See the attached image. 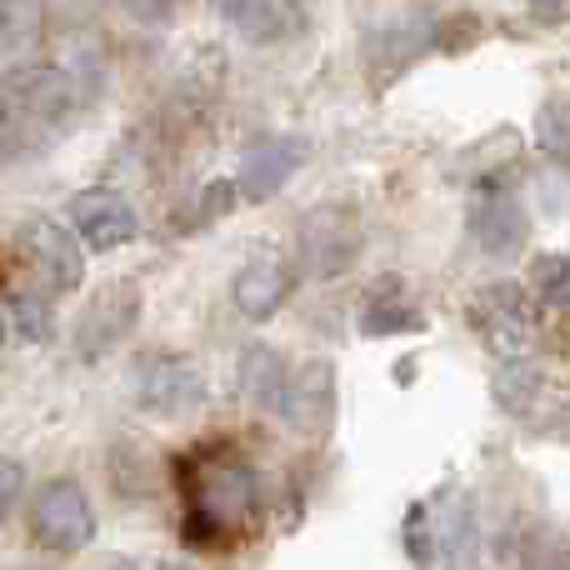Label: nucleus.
<instances>
[{
  "label": "nucleus",
  "instance_id": "nucleus-22",
  "mask_svg": "<svg viewBox=\"0 0 570 570\" xmlns=\"http://www.w3.org/2000/svg\"><path fill=\"white\" fill-rule=\"evenodd\" d=\"M120 6H126L130 16H140V20H166L170 10H176V0H120Z\"/></svg>",
  "mask_w": 570,
  "mask_h": 570
},
{
  "label": "nucleus",
  "instance_id": "nucleus-12",
  "mask_svg": "<svg viewBox=\"0 0 570 570\" xmlns=\"http://www.w3.org/2000/svg\"><path fill=\"white\" fill-rule=\"evenodd\" d=\"M475 321L485 325L491 345H501V351H521V345L531 341V301H525V291L511 281L485 285V291L475 295Z\"/></svg>",
  "mask_w": 570,
  "mask_h": 570
},
{
  "label": "nucleus",
  "instance_id": "nucleus-5",
  "mask_svg": "<svg viewBox=\"0 0 570 570\" xmlns=\"http://www.w3.org/2000/svg\"><path fill=\"white\" fill-rule=\"evenodd\" d=\"M361 246H365L361 220H355L345 206L311 210V216H305V226H301V261H305V271H311V276H321V281L345 276V271L361 261Z\"/></svg>",
  "mask_w": 570,
  "mask_h": 570
},
{
  "label": "nucleus",
  "instance_id": "nucleus-6",
  "mask_svg": "<svg viewBox=\"0 0 570 570\" xmlns=\"http://www.w3.org/2000/svg\"><path fill=\"white\" fill-rule=\"evenodd\" d=\"M276 415L291 425V431L321 435L325 425L335 421V365L331 361H301L295 371L285 365Z\"/></svg>",
  "mask_w": 570,
  "mask_h": 570
},
{
  "label": "nucleus",
  "instance_id": "nucleus-24",
  "mask_svg": "<svg viewBox=\"0 0 570 570\" xmlns=\"http://www.w3.org/2000/svg\"><path fill=\"white\" fill-rule=\"evenodd\" d=\"M96 570H140L136 561H126V556H100Z\"/></svg>",
  "mask_w": 570,
  "mask_h": 570
},
{
  "label": "nucleus",
  "instance_id": "nucleus-27",
  "mask_svg": "<svg viewBox=\"0 0 570 570\" xmlns=\"http://www.w3.org/2000/svg\"><path fill=\"white\" fill-rule=\"evenodd\" d=\"M0 345H6V321H0Z\"/></svg>",
  "mask_w": 570,
  "mask_h": 570
},
{
  "label": "nucleus",
  "instance_id": "nucleus-3",
  "mask_svg": "<svg viewBox=\"0 0 570 570\" xmlns=\"http://www.w3.org/2000/svg\"><path fill=\"white\" fill-rule=\"evenodd\" d=\"M30 541L40 551L76 556L96 541V511L76 481H46L30 501Z\"/></svg>",
  "mask_w": 570,
  "mask_h": 570
},
{
  "label": "nucleus",
  "instance_id": "nucleus-17",
  "mask_svg": "<svg viewBox=\"0 0 570 570\" xmlns=\"http://www.w3.org/2000/svg\"><path fill=\"white\" fill-rule=\"evenodd\" d=\"M425 315L415 311L411 301L391 305V301H371V311L361 315V331L365 335H395V331H421Z\"/></svg>",
  "mask_w": 570,
  "mask_h": 570
},
{
  "label": "nucleus",
  "instance_id": "nucleus-18",
  "mask_svg": "<svg viewBox=\"0 0 570 570\" xmlns=\"http://www.w3.org/2000/svg\"><path fill=\"white\" fill-rule=\"evenodd\" d=\"M10 305H16V331L26 335V341H50V331H56V315H50V305H46V295H36V291H16L10 295Z\"/></svg>",
  "mask_w": 570,
  "mask_h": 570
},
{
  "label": "nucleus",
  "instance_id": "nucleus-21",
  "mask_svg": "<svg viewBox=\"0 0 570 570\" xmlns=\"http://www.w3.org/2000/svg\"><path fill=\"white\" fill-rule=\"evenodd\" d=\"M20 495H26V465H20V461H0V515L16 511Z\"/></svg>",
  "mask_w": 570,
  "mask_h": 570
},
{
  "label": "nucleus",
  "instance_id": "nucleus-16",
  "mask_svg": "<svg viewBox=\"0 0 570 570\" xmlns=\"http://www.w3.org/2000/svg\"><path fill=\"white\" fill-rule=\"evenodd\" d=\"M46 30V0H0V46L30 50Z\"/></svg>",
  "mask_w": 570,
  "mask_h": 570
},
{
  "label": "nucleus",
  "instance_id": "nucleus-9",
  "mask_svg": "<svg viewBox=\"0 0 570 570\" xmlns=\"http://www.w3.org/2000/svg\"><path fill=\"white\" fill-rule=\"evenodd\" d=\"M20 250H26L30 266L46 276V285H56V291H76V285L86 281V250L70 236V226L26 220V226H20Z\"/></svg>",
  "mask_w": 570,
  "mask_h": 570
},
{
  "label": "nucleus",
  "instance_id": "nucleus-14",
  "mask_svg": "<svg viewBox=\"0 0 570 570\" xmlns=\"http://www.w3.org/2000/svg\"><path fill=\"white\" fill-rule=\"evenodd\" d=\"M541 395H546L541 365H531V361H505L501 371H495V401H501L511 415L535 411V405H541Z\"/></svg>",
  "mask_w": 570,
  "mask_h": 570
},
{
  "label": "nucleus",
  "instance_id": "nucleus-26",
  "mask_svg": "<svg viewBox=\"0 0 570 570\" xmlns=\"http://www.w3.org/2000/svg\"><path fill=\"white\" fill-rule=\"evenodd\" d=\"M6 570H40V566H6Z\"/></svg>",
  "mask_w": 570,
  "mask_h": 570
},
{
  "label": "nucleus",
  "instance_id": "nucleus-1",
  "mask_svg": "<svg viewBox=\"0 0 570 570\" xmlns=\"http://www.w3.org/2000/svg\"><path fill=\"white\" fill-rule=\"evenodd\" d=\"M76 110V86L56 66H16L0 80V166L36 160L56 146Z\"/></svg>",
  "mask_w": 570,
  "mask_h": 570
},
{
  "label": "nucleus",
  "instance_id": "nucleus-10",
  "mask_svg": "<svg viewBox=\"0 0 570 570\" xmlns=\"http://www.w3.org/2000/svg\"><path fill=\"white\" fill-rule=\"evenodd\" d=\"M471 236L485 256L505 261L525 246V206L511 190H481L471 206Z\"/></svg>",
  "mask_w": 570,
  "mask_h": 570
},
{
  "label": "nucleus",
  "instance_id": "nucleus-15",
  "mask_svg": "<svg viewBox=\"0 0 570 570\" xmlns=\"http://www.w3.org/2000/svg\"><path fill=\"white\" fill-rule=\"evenodd\" d=\"M281 381H285V361L271 351V345H250V351L240 355V391H246L256 405L276 411Z\"/></svg>",
  "mask_w": 570,
  "mask_h": 570
},
{
  "label": "nucleus",
  "instance_id": "nucleus-11",
  "mask_svg": "<svg viewBox=\"0 0 570 570\" xmlns=\"http://www.w3.org/2000/svg\"><path fill=\"white\" fill-rule=\"evenodd\" d=\"M291 291H295V276H291V266H285L281 256L246 261V266H240V276H236V285H230L236 311L246 315V321H271V315L291 301Z\"/></svg>",
  "mask_w": 570,
  "mask_h": 570
},
{
  "label": "nucleus",
  "instance_id": "nucleus-19",
  "mask_svg": "<svg viewBox=\"0 0 570 570\" xmlns=\"http://www.w3.org/2000/svg\"><path fill=\"white\" fill-rule=\"evenodd\" d=\"M535 146L551 160H566V100H546L535 116Z\"/></svg>",
  "mask_w": 570,
  "mask_h": 570
},
{
  "label": "nucleus",
  "instance_id": "nucleus-13",
  "mask_svg": "<svg viewBox=\"0 0 570 570\" xmlns=\"http://www.w3.org/2000/svg\"><path fill=\"white\" fill-rule=\"evenodd\" d=\"M305 160V146L301 140H266V146L246 150V160H240V176L230 180V186L240 190L246 200H271L285 180L295 176V166Z\"/></svg>",
  "mask_w": 570,
  "mask_h": 570
},
{
  "label": "nucleus",
  "instance_id": "nucleus-4",
  "mask_svg": "<svg viewBox=\"0 0 570 570\" xmlns=\"http://www.w3.org/2000/svg\"><path fill=\"white\" fill-rule=\"evenodd\" d=\"M130 395H136L140 411L156 415H190L200 401H206V375L190 355H140L136 371H130Z\"/></svg>",
  "mask_w": 570,
  "mask_h": 570
},
{
  "label": "nucleus",
  "instance_id": "nucleus-20",
  "mask_svg": "<svg viewBox=\"0 0 570 570\" xmlns=\"http://www.w3.org/2000/svg\"><path fill=\"white\" fill-rule=\"evenodd\" d=\"M566 295H570V285H566V256L535 261V301H546V305H556V311H561Z\"/></svg>",
  "mask_w": 570,
  "mask_h": 570
},
{
  "label": "nucleus",
  "instance_id": "nucleus-25",
  "mask_svg": "<svg viewBox=\"0 0 570 570\" xmlns=\"http://www.w3.org/2000/svg\"><path fill=\"white\" fill-rule=\"evenodd\" d=\"M210 10H220V16H240V10H246V0H210Z\"/></svg>",
  "mask_w": 570,
  "mask_h": 570
},
{
  "label": "nucleus",
  "instance_id": "nucleus-2",
  "mask_svg": "<svg viewBox=\"0 0 570 570\" xmlns=\"http://www.w3.org/2000/svg\"><path fill=\"white\" fill-rule=\"evenodd\" d=\"M186 546L216 551L256 525V475L240 461H186Z\"/></svg>",
  "mask_w": 570,
  "mask_h": 570
},
{
  "label": "nucleus",
  "instance_id": "nucleus-8",
  "mask_svg": "<svg viewBox=\"0 0 570 570\" xmlns=\"http://www.w3.org/2000/svg\"><path fill=\"white\" fill-rule=\"evenodd\" d=\"M66 226H70V236L80 240V250H96V256L130 246V240L140 236L136 210H130L116 190H80L66 210Z\"/></svg>",
  "mask_w": 570,
  "mask_h": 570
},
{
  "label": "nucleus",
  "instance_id": "nucleus-23",
  "mask_svg": "<svg viewBox=\"0 0 570 570\" xmlns=\"http://www.w3.org/2000/svg\"><path fill=\"white\" fill-rule=\"evenodd\" d=\"M531 10L546 20V26H561L566 20V0H531Z\"/></svg>",
  "mask_w": 570,
  "mask_h": 570
},
{
  "label": "nucleus",
  "instance_id": "nucleus-7",
  "mask_svg": "<svg viewBox=\"0 0 570 570\" xmlns=\"http://www.w3.org/2000/svg\"><path fill=\"white\" fill-rule=\"evenodd\" d=\"M136 321H140V285L136 281H106L96 291V301H90L76 321L80 355L96 361V355L116 351V345L136 331Z\"/></svg>",
  "mask_w": 570,
  "mask_h": 570
}]
</instances>
